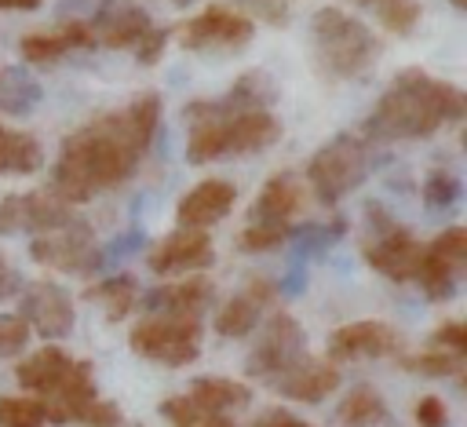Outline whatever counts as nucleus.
Listing matches in <instances>:
<instances>
[{
	"label": "nucleus",
	"instance_id": "f257e3e1",
	"mask_svg": "<svg viewBox=\"0 0 467 427\" xmlns=\"http://www.w3.org/2000/svg\"><path fill=\"white\" fill-rule=\"evenodd\" d=\"M157 124H161L157 91H139L124 109L88 120L62 142V153L47 179V193L73 208L99 197L102 190L128 182L142 153L150 150Z\"/></svg>",
	"mask_w": 467,
	"mask_h": 427
},
{
	"label": "nucleus",
	"instance_id": "f03ea898",
	"mask_svg": "<svg viewBox=\"0 0 467 427\" xmlns=\"http://www.w3.org/2000/svg\"><path fill=\"white\" fill-rule=\"evenodd\" d=\"M467 109V99L456 84L427 77L420 66L401 69L390 88L376 99L372 113L361 124V139L368 142H401V139H427L441 124H456Z\"/></svg>",
	"mask_w": 467,
	"mask_h": 427
},
{
	"label": "nucleus",
	"instance_id": "7ed1b4c3",
	"mask_svg": "<svg viewBox=\"0 0 467 427\" xmlns=\"http://www.w3.org/2000/svg\"><path fill=\"white\" fill-rule=\"evenodd\" d=\"M314 66L328 80H358L379 62V36L339 7H321L310 18Z\"/></svg>",
	"mask_w": 467,
	"mask_h": 427
},
{
	"label": "nucleus",
	"instance_id": "20e7f679",
	"mask_svg": "<svg viewBox=\"0 0 467 427\" xmlns=\"http://www.w3.org/2000/svg\"><path fill=\"white\" fill-rule=\"evenodd\" d=\"M277 139H281V120L270 109L219 117V120H197V124H190L186 161L190 164H208V161H219V157L259 153V150H270Z\"/></svg>",
	"mask_w": 467,
	"mask_h": 427
},
{
	"label": "nucleus",
	"instance_id": "39448f33",
	"mask_svg": "<svg viewBox=\"0 0 467 427\" xmlns=\"http://www.w3.org/2000/svg\"><path fill=\"white\" fill-rule=\"evenodd\" d=\"M376 168V150L368 139L339 131L306 161L310 190L321 204H339L347 193H354Z\"/></svg>",
	"mask_w": 467,
	"mask_h": 427
},
{
	"label": "nucleus",
	"instance_id": "423d86ee",
	"mask_svg": "<svg viewBox=\"0 0 467 427\" xmlns=\"http://www.w3.org/2000/svg\"><path fill=\"white\" fill-rule=\"evenodd\" d=\"M128 347L157 365L179 369L197 361L201 354V318H179V314H142L131 325Z\"/></svg>",
	"mask_w": 467,
	"mask_h": 427
},
{
	"label": "nucleus",
	"instance_id": "0eeeda50",
	"mask_svg": "<svg viewBox=\"0 0 467 427\" xmlns=\"http://www.w3.org/2000/svg\"><path fill=\"white\" fill-rule=\"evenodd\" d=\"M306 354V328L292 318V314H274L259 339L252 343L248 358H244V372L252 380H263V383H274L281 372H288L299 358Z\"/></svg>",
	"mask_w": 467,
	"mask_h": 427
},
{
	"label": "nucleus",
	"instance_id": "6e6552de",
	"mask_svg": "<svg viewBox=\"0 0 467 427\" xmlns=\"http://www.w3.org/2000/svg\"><path fill=\"white\" fill-rule=\"evenodd\" d=\"M29 259L58 274H91L99 270V245L91 226L84 219H73L69 226L29 237Z\"/></svg>",
	"mask_w": 467,
	"mask_h": 427
},
{
	"label": "nucleus",
	"instance_id": "1a4fd4ad",
	"mask_svg": "<svg viewBox=\"0 0 467 427\" xmlns=\"http://www.w3.org/2000/svg\"><path fill=\"white\" fill-rule=\"evenodd\" d=\"M281 88L274 80V73L266 69H248L241 73L219 99H197L182 109V120L186 124H197V120H219V117H237V113H255V109H270L277 102Z\"/></svg>",
	"mask_w": 467,
	"mask_h": 427
},
{
	"label": "nucleus",
	"instance_id": "9d476101",
	"mask_svg": "<svg viewBox=\"0 0 467 427\" xmlns=\"http://www.w3.org/2000/svg\"><path fill=\"white\" fill-rule=\"evenodd\" d=\"M171 33L186 51H208V47H234L237 51L255 36V22L248 15H241L237 7L212 4L201 15L186 18L182 26H175Z\"/></svg>",
	"mask_w": 467,
	"mask_h": 427
},
{
	"label": "nucleus",
	"instance_id": "9b49d317",
	"mask_svg": "<svg viewBox=\"0 0 467 427\" xmlns=\"http://www.w3.org/2000/svg\"><path fill=\"white\" fill-rule=\"evenodd\" d=\"M18 318L40 339H66L77 325L73 296L58 281H33L18 292Z\"/></svg>",
	"mask_w": 467,
	"mask_h": 427
},
{
	"label": "nucleus",
	"instance_id": "f8f14e48",
	"mask_svg": "<svg viewBox=\"0 0 467 427\" xmlns=\"http://www.w3.org/2000/svg\"><path fill=\"white\" fill-rule=\"evenodd\" d=\"M73 219H80V215L69 204H62L58 197H51L47 190L0 197V237H11V234H33L36 237V234L69 226Z\"/></svg>",
	"mask_w": 467,
	"mask_h": 427
},
{
	"label": "nucleus",
	"instance_id": "ddd939ff",
	"mask_svg": "<svg viewBox=\"0 0 467 427\" xmlns=\"http://www.w3.org/2000/svg\"><path fill=\"white\" fill-rule=\"evenodd\" d=\"M401 350V336L387 325V321H350L328 332L325 339V361L343 365V361H358V358H390Z\"/></svg>",
	"mask_w": 467,
	"mask_h": 427
},
{
	"label": "nucleus",
	"instance_id": "4468645a",
	"mask_svg": "<svg viewBox=\"0 0 467 427\" xmlns=\"http://www.w3.org/2000/svg\"><path fill=\"white\" fill-rule=\"evenodd\" d=\"M146 263L157 277H175V274H186V270H208L215 263V248H212L208 230L179 226L150 248Z\"/></svg>",
	"mask_w": 467,
	"mask_h": 427
},
{
	"label": "nucleus",
	"instance_id": "2eb2a0df",
	"mask_svg": "<svg viewBox=\"0 0 467 427\" xmlns=\"http://www.w3.org/2000/svg\"><path fill=\"white\" fill-rule=\"evenodd\" d=\"M150 26H153V22H150L146 7H139L135 0H102V4L95 7V15L88 18L91 44L109 47V51L135 47Z\"/></svg>",
	"mask_w": 467,
	"mask_h": 427
},
{
	"label": "nucleus",
	"instance_id": "dca6fc26",
	"mask_svg": "<svg viewBox=\"0 0 467 427\" xmlns=\"http://www.w3.org/2000/svg\"><path fill=\"white\" fill-rule=\"evenodd\" d=\"M420 259H423V245L405 226L372 234V241L365 245V263L390 281H412L420 270Z\"/></svg>",
	"mask_w": 467,
	"mask_h": 427
},
{
	"label": "nucleus",
	"instance_id": "f3484780",
	"mask_svg": "<svg viewBox=\"0 0 467 427\" xmlns=\"http://www.w3.org/2000/svg\"><path fill=\"white\" fill-rule=\"evenodd\" d=\"M277 296V285L266 281V277H248L244 292H237L234 299L223 303V310L215 314V332L223 339H241L248 332H255L259 318H263V307H270Z\"/></svg>",
	"mask_w": 467,
	"mask_h": 427
},
{
	"label": "nucleus",
	"instance_id": "a211bd4d",
	"mask_svg": "<svg viewBox=\"0 0 467 427\" xmlns=\"http://www.w3.org/2000/svg\"><path fill=\"white\" fill-rule=\"evenodd\" d=\"M281 398H292V401H303V405H314L321 398H328L336 387H339V369L332 361H321V358H310L303 354L288 372H281L274 383H270Z\"/></svg>",
	"mask_w": 467,
	"mask_h": 427
},
{
	"label": "nucleus",
	"instance_id": "6ab92c4d",
	"mask_svg": "<svg viewBox=\"0 0 467 427\" xmlns=\"http://www.w3.org/2000/svg\"><path fill=\"white\" fill-rule=\"evenodd\" d=\"M95 398H99V387H95L91 361H73L66 380L40 401L47 409V423H80V416L88 412Z\"/></svg>",
	"mask_w": 467,
	"mask_h": 427
},
{
	"label": "nucleus",
	"instance_id": "aec40b11",
	"mask_svg": "<svg viewBox=\"0 0 467 427\" xmlns=\"http://www.w3.org/2000/svg\"><path fill=\"white\" fill-rule=\"evenodd\" d=\"M215 288L204 277L186 281H164L150 292H139V307L146 314H179V318H201V310L212 303Z\"/></svg>",
	"mask_w": 467,
	"mask_h": 427
},
{
	"label": "nucleus",
	"instance_id": "412c9836",
	"mask_svg": "<svg viewBox=\"0 0 467 427\" xmlns=\"http://www.w3.org/2000/svg\"><path fill=\"white\" fill-rule=\"evenodd\" d=\"M234 201H237L234 182H226V179H204V182H197V186L179 201L175 219H179V226L208 230L212 223H219V219L230 215Z\"/></svg>",
	"mask_w": 467,
	"mask_h": 427
},
{
	"label": "nucleus",
	"instance_id": "4be33fe9",
	"mask_svg": "<svg viewBox=\"0 0 467 427\" xmlns=\"http://www.w3.org/2000/svg\"><path fill=\"white\" fill-rule=\"evenodd\" d=\"M84 47H95L91 44V33H88V22L80 18H69L62 22L58 29H40V33H26L18 51L26 62H55L69 51H84Z\"/></svg>",
	"mask_w": 467,
	"mask_h": 427
},
{
	"label": "nucleus",
	"instance_id": "5701e85b",
	"mask_svg": "<svg viewBox=\"0 0 467 427\" xmlns=\"http://www.w3.org/2000/svg\"><path fill=\"white\" fill-rule=\"evenodd\" d=\"M69 365H73V358H69L62 347H51V343H47V347L33 350L26 361L15 365V380L22 383V391H29V394H36V398H47V394L66 380Z\"/></svg>",
	"mask_w": 467,
	"mask_h": 427
},
{
	"label": "nucleus",
	"instance_id": "b1692460",
	"mask_svg": "<svg viewBox=\"0 0 467 427\" xmlns=\"http://www.w3.org/2000/svg\"><path fill=\"white\" fill-rule=\"evenodd\" d=\"M299 212V186L292 175H274L263 182L259 197L248 208V223H266V226H285Z\"/></svg>",
	"mask_w": 467,
	"mask_h": 427
},
{
	"label": "nucleus",
	"instance_id": "393cba45",
	"mask_svg": "<svg viewBox=\"0 0 467 427\" xmlns=\"http://www.w3.org/2000/svg\"><path fill=\"white\" fill-rule=\"evenodd\" d=\"M387 423H390V409L383 394L368 383L350 387L347 398L332 412V427H387Z\"/></svg>",
	"mask_w": 467,
	"mask_h": 427
},
{
	"label": "nucleus",
	"instance_id": "a878e982",
	"mask_svg": "<svg viewBox=\"0 0 467 427\" xmlns=\"http://www.w3.org/2000/svg\"><path fill=\"white\" fill-rule=\"evenodd\" d=\"M201 409H212V412H237L252 401V387L241 383V380H230V376H197L186 391Z\"/></svg>",
	"mask_w": 467,
	"mask_h": 427
},
{
	"label": "nucleus",
	"instance_id": "bb28decb",
	"mask_svg": "<svg viewBox=\"0 0 467 427\" xmlns=\"http://www.w3.org/2000/svg\"><path fill=\"white\" fill-rule=\"evenodd\" d=\"M40 102H44V88L26 66H0V113L29 117Z\"/></svg>",
	"mask_w": 467,
	"mask_h": 427
},
{
	"label": "nucleus",
	"instance_id": "cd10ccee",
	"mask_svg": "<svg viewBox=\"0 0 467 427\" xmlns=\"http://www.w3.org/2000/svg\"><path fill=\"white\" fill-rule=\"evenodd\" d=\"M44 164V146L26 135L0 124V175H33Z\"/></svg>",
	"mask_w": 467,
	"mask_h": 427
},
{
	"label": "nucleus",
	"instance_id": "c85d7f7f",
	"mask_svg": "<svg viewBox=\"0 0 467 427\" xmlns=\"http://www.w3.org/2000/svg\"><path fill=\"white\" fill-rule=\"evenodd\" d=\"M84 299H99L106 307V318L109 321H120L128 318V310L139 303V281L131 274H113L91 288H84Z\"/></svg>",
	"mask_w": 467,
	"mask_h": 427
},
{
	"label": "nucleus",
	"instance_id": "c756f323",
	"mask_svg": "<svg viewBox=\"0 0 467 427\" xmlns=\"http://www.w3.org/2000/svg\"><path fill=\"white\" fill-rule=\"evenodd\" d=\"M343 234H347L343 219H332V223H303V226H292L288 245L296 248V259H299V263H306L310 255L328 252Z\"/></svg>",
	"mask_w": 467,
	"mask_h": 427
},
{
	"label": "nucleus",
	"instance_id": "7c9ffc66",
	"mask_svg": "<svg viewBox=\"0 0 467 427\" xmlns=\"http://www.w3.org/2000/svg\"><path fill=\"white\" fill-rule=\"evenodd\" d=\"M161 416L171 423V427H237L230 416L223 412H212V409H201L190 394H171L161 401Z\"/></svg>",
	"mask_w": 467,
	"mask_h": 427
},
{
	"label": "nucleus",
	"instance_id": "2f4dec72",
	"mask_svg": "<svg viewBox=\"0 0 467 427\" xmlns=\"http://www.w3.org/2000/svg\"><path fill=\"white\" fill-rule=\"evenodd\" d=\"M354 4L372 11L379 18V26L387 33H394V36H409L420 26V15H423L420 0H354Z\"/></svg>",
	"mask_w": 467,
	"mask_h": 427
},
{
	"label": "nucleus",
	"instance_id": "473e14b6",
	"mask_svg": "<svg viewBox=\"0 0 467 427\" xmlns=\"http://www.w3.org/2000/svg\"><path fill=\"white\" fill-rule=\"evenodd\" d=\"M460 193H463V182L452 168H431L427 179H423V208L431 215H449L456 204H460Z\"/></svg>",
	"mask_w": 467,
	"mask_h": 427
},
{
	"label": "nucleus",
	"instance_id": "72a5a7b5",
	"mask_svg": "<svg viewBox=\"0 0 467 427\" xmlns=\"http://www.w3.org/2000/svg\"><path fill=\"white\" fill-rule=\"evenodd\" d=\"M456 277H460V270H452L449 263L434 259V255L423 248V259H420V270H416V277H412V281L423 288V296H427V299H434V303L452 299V296H456Z\"/></svg>",
	"mask_w": 467,
	"mask_h": 427
},
{
	"label": "nucleus",
	"instance_id": "f704fd0d",
	"mask_svg": "<svg viewBox=\"0 0 467 427\" xmlns=\"http://www.w3.org/2000/svg\"><path fill=\"white\" fill-rule=\"evenodd\" d=\"M47 409L36 394H0V427H44Z\"/></svg>",
	"mask_w": 467,
	"mask_h": 427
},
{
	"label": "nucleus",
	"instance_id": "c9c22d12",
	"mask_svg": "<svg viewBox=\"0 0 467 427\" xmlns=\"http://www.w3.org/2000/svg\"><path fill=\"white\" fill-rule=\"evenodd\" d=\"M401 369L405 372H416V376H456L463 369V354H449V350L427 347V350L405 354L401 358Z\"/></svg>",
	"mask_w": 467,
	"mask_h": 427
},
{
	"label": "nucleus",
	"instance_id": "e433bc0d",
	"mask_svg": "<svg viewBox=\"0 0 467 427\" xmlns=\"http://www.w3.org/2000/svg\"><path fill=\"white\" fill-rule=\"evenodd\" d=\"M288 234H292V223L285 226H266V223H248L241 234H237V248L255 255V252H274L281 245H288Z\"/></svg>",
	"mask_w": 467,
	"mask_h": 427
},
{
	"label": "nucleus",
	"instance_id": "4c0bfd02",
	"mask_svg": "<svg viewBox=\"0 0 467 427\" xmlns=\"http://www.w3.org/2000/svg\"><path fill=\"white\" fill-rule=\"evenodd\" d=\"M427 252L434 255V259H441V263H449L452 270H463L467 266V226H445L431 245H427Z\"/></svg>",
	"mask_w": 467,
	"mask_h": 427
},
{
	"label": "nucleus",
	"instance_id": "58836bf2",
	"mask_svg": "<svg viewBox=\"0 0 467 427\" xmlns=\"http://www.w3.org/2000/svg\"><path fill=\"white\" fill-rule=\"evenodd\" d=\"M29 343V325L18 314H0V358L22 354Z\"/></svg>",
	"mask_w": 467,
	"mask_h": 427
},
{
	"label": "nucleus",
	"instance_id": "ea45409f",
	"mask_svg": "<svg viewBox=\"0 0 467 427\" xmlns=\"http://www.w3.org/2000/svg\"><path fill=\"white\" fill-rule=\"evenodd\" d=\"M168 40H171V29H164V26H150V29L142 33V40L135 44V62H139V66H153V62H161Z\"/></svg>",
	"mask_w": 467,
	"mask_h": 427
},
{
	"label": "nucleus",
	"instance_id": "a19ab883",
	"mask_svg": "<svg viewBox=\"0 0 467 427\" xmlns=\"http://www.w3.org/2000/svg\"><path fill=\"white\" fill-rule=\"evenodd\" d=\"M139 248H146V234H142V230H124V234L113 237L106 248H99V266H106V263H113V259H124V255H131V252H139Z\"/></svg>",
	"mask_w": 467,
	"mask_h": 427
},
{
	"label": "nucleus",
	"instance_id": "79ce46f5",
	"mask_svg": "<svg viewBox=\"0 0 467 427\" xmlns=\"http://www.w3.org/2000/svg\"><path fill=\"white\" fill-rule=\"evenodd\" d=\"M431 347L449 350V354H467V325L463 321H445L431 332Z\"/></svg>",
	"mask_w": 467,
	"mask_h": 427
},
{
	"label": "nucleus",
	"instance_id": "37998d69",
	"mask_svg": "<svg viewBox=\"0 0 467 427\" xmlns=\"http://www.w3.org/2000/svg\"><path fill=\"white\" fill-rule=\"evenodd\" d=\"M80 423H84V427H120V423H124V412H120L113 401L95 398V401L88 405V412L80 416Z\"/></svg>",
	"mask_w": 467,
	"mask_h": 427
},
{
	"label": "nucleus",
	"instance_id": "c03bdc74",
	"mask_svg": "<svg viewBox=\"0 0 467 427\" xmlns=\"http://www.w3.org/2000/svg\"><path fill=\"white\" fill-rule=\"evenodd\" d=\"M416 423L420 427H449V405L438 394H423L416 401Z\"/></svg>",
	"mask_w": 467,
	"mask_h": 427
},
{
	"label": "nucleus",
	"instance_id": "a18cd8bd",
	"mask_svg": "<svg viewBox=\"0 0 467 427\" xmlns=\"http://www.w3.org/2000/svg\"><path fill=\"white\" fill-rule=\"evenodd\" d=\"M252 427H314V423L292 416L288 409H266V412H259V416L252 420Z\"/></svg>",
	"mask_w": 467,
	"mask_h": 427
},
{
	"label": "nucleus",
	"instance_id": "49530a36",
	"mask_svg": "<svg viewBox=\"0 0 467 427\" xmlns=\"http://www.w3.org/2000/svg\"><path fill=\"white\" fill-rule=\"evenodd\" d=\"M26 288V281H22V274L0 255V299H11V296H18Z\"/></svg>",
	"mask_w": 467,
	"mask_h": 427
},
{
	"label": "nucleus",
	"instance_id": "de8ad7c7",
	"mask_svg": "<svg viewBox=\"0 0 467 427\" xmlns=\"http://www.w3.org/2000/svg\"><path fill=\"white\" fill-rule=\"evenodd\" d=\"M281 288H285V296H299V292L306 288V263L296 259V266L285 274V285H281Z\"/></svg>",
	"mask_w": 467,
	"mask_h": 427
},
{
	"label": "nucleus",
	"instance_id": "09e8293b",
	"mask_svg": "<svg viewBox=\"0 0 467 427\" xmlns=\"http://www.w3.org/2000/svg\"><path fill=\"white\" fill-rule=\"evenodd\" d=\"M44 0H0V11H33L40 7Z\"/></svg>",
	"mask_w": 467,
	"mask_h": 427
},
{
	"label": "nucleus",
	"instance_id": "8fccbe9b",
	"mask_svg": "<svg viewBox=\"0 0 467 427\" xmlns=\"http://www.w3.org/2000/svg\"><path fill=\"white\" fill-rule=\"evenodd\" d=\"M449 4H452L456 11H467V0H449Z\"/></svg>",
	"mask_w": 467,
	"mask_h": 427
},
{
	"label": "nucleus",
	"instance_id": "3c124183",
	"mask_svg": "<svg viewBox=\"0 0 467 427\" xmlns=\"http://www.w3.org/2000/svg\"><path fill=\"white\" fill-rule=\"evenodd\" d=\"M171 4H175V7H190L193 0H171Z\"/></svg>",
	"mask_w": 467,
	"mask_h": 427
}]
</instances>
